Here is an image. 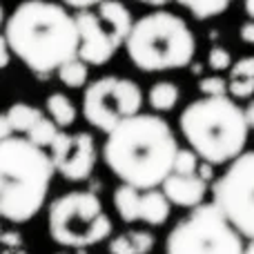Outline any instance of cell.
<instances>
[{"label": "cell", "mask_w": 254, "mask_h": 254, "mask_svg": "<svg viewBox=\"0 0 254 254\" xmlns=\"http://www.w3.org/2000/svg\"><path fill=\"white\" fill-rule=\"evenodd\" d=\"M179 143L170 123L158 114H134L107 131L103 158L110 172L138 190L161 188L174 170Z\"/></svg>", "instance_id": "1"}, {"label": "cell", "mask_w": 254, "mask_h": 254, "mask_svg": "<svg viewBox=\"0 0 254 254\" xmlns=\"http://www.w3.org/2000/svg\"><path fill=\"white\" fill-rule=\"evenodd\" d=\"M9 52L34 74H52L78 56L80 36L76 18L63 4L49 0H27L4 20Z\"/></svg>", "instance_id": "2"}, {"label": "cell", "mask_w": 254, "mask_h": 254, "mask_svg": "<svg viewBox=\"0 0 254 254\" xmlns=\"http://www.w3.org/2000/svg\"><path fill=\"white\" fill-rule=\"evenodd\" d=\"M54 174L49 152L27 136L0 140V219L11 223L34 219L47 203Z\"/></svg>", "instance_id": "3"}, {"label": "cell", "mask_w": 254, "mask_h": 254, "mask_svg": "<svg viewBox=\"0 0 254 254\" xmlns=\"http://www.w3.org/2000/svg\"><path fill=\"white\" fill-rule=\"evenodd\" d=\"M188 145L212 165L232 163L246 152L250 123L246 110L230 96H203L192 101L179 116Z\"/></svg>", "instance_id": "4"}, {"label": "cell", "mask_w": 254, "mask_h": 254, "mask_svg": "<svg viewBox=\"0 0 254 254\" xmlns=\"http://www.w3.org/2000/svg\"><path fill=\"white\" fill-rule=\"evenodd\" d=\"M125 49L140 71H170L188 67L194 61L196 38L181 16L152 11L131 25Z\"/></svg>", "instance_id": "5"}, {"label": "cell", "mask_w": 254, "mask_h": 254, "mask_svg": "<svg viewBox=\"0 0 254 254\" xmlns=\"http://www.w3.org/2000/svg\"><path fill=\"white\" fill-rule=\"evenodd\" d=\"M47 230L58 246L87 250L110 239L114 223L92 190H74L49 203Z\"/></svg>", "instance_id": "6"}, {"label": "cell", "mask_w": 254, "mask_h": 254, "mask_svg": "<svg viewBox=\"0 0 254 254\" xmlns=\"http://www.w3.org/2000/svg\"><path fill=\"white\" fill-rule=\"evenodd\" d=\"M243 237L214 203H201L170 230L165 254H243Z\"/></svg>", "instance_id": "7"}, {"label": "cell", "mask_w": 254, "mask_h": 254, "mask_svg": "<svg viewBox=\"0 0 254 254\" xmlns=\"http://www.w3.org/2000/svg\"><path fill=\"white\" fill-rule=\"evenodd\" d=\"M143 92L131 78L103 76L87 85L83 94V116L94 129L112 131L121 121L138 114Z\"/></svg>", "instance_id": "8"}, {"label": "cell", "mask_w": 254, "mask_h": 254, "mask_svg": "<svg viewBox=\"0 0 254 254\" xmlns=\"http://www.w3.org/2000/svg\"><path fill=\"white\" fill-rule=\"evenodd\" d=\"M212 203L243 239H254V152H243L228 163L212 185Z\"/></svg>", "instance_id": "9"}, {"label": "cell", "mask_w": 254, "mask_h": 254, "mask_svg": "<svg viewBox=\"0 0 254 254\" xmlns=\"http://www.w3.org/2000/svg\"><path fill=\"white\" fill-rule=\"evenodd\" d=\"M56 172L67 181H87L96 167V140L89 131H63L56 136L52 147L47 149Z\"/></svg>", "instance_id": "10"}, {"label": "cell", "mask_w": 254, "mask_h": 254, "mask_svg": "<svg viewBox=\"0 0 254 254\" xmlns=\"http://www.w3.org/2000/svg\"><path fill=\"white\" fill-rule=\"evenodd\" d=\"M114 207L125 223H147L152 228L163 225L172 212V203L163 190H138L125 183L114 190Z\"/></svg>", "instance_id": "11"}, {"label": "cell", "mask_w": 254, "mask_h": 254, "mask_svg": "<svg viewBox=\"0 0 254 254\" xmlns=\"http://www.w3.org/2000/svg\"><path fill=\"white\" fill-rule=\"evenodd\" d=\"M76 27H78L80 36V47H78V58H83L87 65H105L114 58V54L119 52L123 38L103 20L101 16L92 11H78L76 16Z\"/></svg>", "instance_id": "12"}, {"label": "cell", "mask_w": 254, "mask_h": 254, "mask_svg": "<svg viewBox=\"0 0 254 254\" xmlns=\"http://www.w3.org/2000/svg\"><path fill=\"white\" fill-rule=\"evenodd\" d=\"M163 194L167 196V201L176 207H198L207 196V183L201 181L196 174L185 176V174H174L172 172L161 185Z\"/></svg>", "instance_id": "13"}, {"label": "cell", "mask_w": 254, "mask_h": 254, "mask_svg": "<svg viewBox=\"0 0 254 254\" xmlns=\"http://www.w3.org/2000/svg\"><path fill=\"white\" fill-rule=\"evenodd\" d=\"M156 246V239L147 230H129L114 237L107 246L110 254H149Z\"/></svg>", "instance_id": "14"}, {"label": "cell", "mask_w": 254, "mask_h": 254, "mask_svg": "<svg viewBox=\"0 0 254 254\" xmlns=\"http://www.w3.org/2000/svg\"><path fill=\"white\" fill-rule=\"evenodd\" d=\"M98 16H101L125 43L131 31V25H134L129 9H127L121 0H103V2L98 4Z\"/></svg>", "instance_id": "15"}, {"label": "cell", "mask_w": 254, "mask_h": 254, "mask_svg": "<svg viewBox=\"0 0 254 254\" xmlns=\"http://www.w3.org/2000/svg\"><path fill=\"white\" fill-rule=\"evenodd\" d=\"M45 107H47V116L58 127H61V129H65V127H71V125L76 123V116H78V112H76L74 101H71L69 96H65V94H61V92L49 94L47 101H45Z\"/></svg>", "instance_id": "16"}, {"label": "cell", "mask_w": 254, "mask_h": 254, "mask_svg": "<svg viewBox=\"0 0 254 254\" xmlns=\"http://www.w3.org/2000/svg\"><path fill=\"white\" fill-rule=\"evenodd\" d=\"M181 98V89L172 80H158L149 87L147 101L154 112H172Z\"/></svg>", "instance_id": "17"}, {"label": "cell", "mask_w": 254, "mask_h": 254, "mask_svg": "<svg viewBox=\"0 0 254 254\" xmlns=\"http://www.w3.org/2000/svg\"><path fill=\"white\" fill-rule=\"evenodd\" d=\"M7 116H9V121H11L13 131L25 136L45 114L34 105H27V103H13V105L7 110Z\"/></svg>", "instance_id": "18"}, {"label": "cell", "mask_w": 254, "mask_h": 254, "mask_svg": "<svg viewBox=\"0 0 254 254\" xmlns=\"http://www.w3.org/2000/svg\"><path fill=\"white\" fill-rule=\"evenodd\" d=\"M58 78L65 87H71V89H78V87H85L87 85V78H89V65L83 61V58H71L67 61L65 65L58 67Z\"/></svg>", "instance_id": "19"}, {"label": "cell", "mask_w": 254, "mask_h": 254, "mask_svg": "<svg viewBox=\"0 0 254 254\" xmlns=\"http://www.w3.org/2000/svg\"><path fill=\"white\" fill-rule=\"evenodd\" d=\"M174 2L185 7L198 20H207V18H214L219 13H223L232 4V0H174Z\"/></svg>", "instance_id": "20"}, {"label": "cell", "mask_w": 254, "mask_h": 254, "mask_svg": "<svg viewBox=\"0 0 254 254\" xmlns=\"http://www.w3.org/2000/svg\"><path fill=\"white\" fill-rule=\"evenodd\" d=\"M61 134V127H58L56 123H54L49 116H43V119L38 121L34 127H31L29 131H27V138L31 140V143H36L38 147L43 149H49L52 147V143L56 140V136Z\"/></svg>", "instance_id": "21"}, {"label": "cell", "mask_w": 254, "mask_h": 254, "mask_svg": "<svg viewBox=\"0 0 254 254\" xmlns=\"http://www.w3.org/2000/svg\"><path fill=\"white\" fill-rule=\"evenodd\" d=\"M198 163H201V156L194 152L192 147H179L176 152V158H174V174H185V176H192L196 174L198 170Z\"/></svg>", "instance_id": "22"}, {"label": "cell", "mask_w": 254, "mask_h": 254, "mask_svg": "<svg viewBox=\"0 0 254 254\" xmlns=\"http://www.w3.org/2000/svg\"><path fill=\"white\" fill-rule=\"evenodd\" d=\"M228 85L230 80H225L223 76L214 74V76H203L198 80V92L203 96H225L228 94Z\"/></svg>", "instance_id": "23"}, {"label": "cell", "mask_w": 254, "mask_h": 254, "mask_svg": "<svg viewBox=\"0 0 254 254\" xmlns=\"http://www.w3.org/2000/svg\"><path fill=\"white\" fill-rule=\"evenodd\" d=\"M207 65L214 71H225L232 67V56H230V52L225 47H212L210 56H207Z\"/></svg>", "instance_id": "24"}, {"label": "cell", "mask_w": 254, "mask_h": 254, "mask_svg": "<svg viewBox=\"0 0 254 254\" xmlns=\"http://www.w3.org/2000/svg\"><path fill=\"white\" fill-rule=\"evenodd\" d=\"M228 92L232 98H250L254 94V78H230Z\"/></svg>", "instance_id": "25"}, {"label": "cell", "mask_w": 254, "mask_h": 254, "mask_svg": "<svg viewBox=\"0 0 254 254\" xmlns=\"http://www.w3.org/2000/svg\"><path fill=\"white\" fill-rule=\"evenodd\" d=\"M230 78H254V56L239 58L230 67Z\"/></svg>", "instance_id": "26"}, {"label": "cell", "mask_w": 254, "mask_h": 254, "mask_svg": "<svg viewBox=\"0 0 254 254\" xmlns=\"http://www.w3.org/2000/svg\"><path fill=\"white\" fill-rule=\"evenodd\" d=\"M4 27V9L0 4V29ZM11 61V52H9V45H7V38H4V31H0V69L9 65Z\"/></svg>", "instance_id": "27"}, {"label": "cell", "mask_w": 254, "mask_h": 254, "mask_svg": "<svg viewBox=\"0 0 254 254\" xmlns=\"http://www.w3.org/2000/svg\"><path fill=\"white\" fill-rule=\"evenodd\" d=\"M196 176H198L201 181H205L207 185H210L212 181H214V165H212V163H207V161H201V163H198Z\"/></svg>", "instance_id": "28"}, {"label": "cell", "mask_w": 254, "mask_h": 254, "mask_svg": "<svg viewBox=\"0 0 254 254\" xmlns=\"http://www.w3.org/2000/svg\"><path fill=\"white\" fill-rule=\"evenodd\" d=\"M101 2L103 0H63V4H67L71 9H78V11H85L89 7H98Z\"/></svg>", "instance_id": "29"}, {"label": "cell", "mask_w": 254, "mask_h": 254, "mask_svg": "<svg viewBox=\"0 0 254 254\" xmlns=\"http://www.w3.org/2000/svg\"><path fill=\"white\" fill-rule=\"evenodd\" d=\"M13 134H16V131H13V127H11V121H9L7 112H2V114H0V140L9 138V136H13Z\"/></svg>", "instance_id": "30"}, {"label": "cell", "mask_w": 254, "mask_h": 254, "mask_svg": "<svg viewBox=\"0 0 254 254\" xmlns=\"http://www.w3.org/2000/svg\"><path fill=\"white\" fill-rule=\"evenodd\" d=\"M20 234L18 232H2V239H0V246H7V248H20L22 241H20Z\"/></svg>", "instance_id": "31"}, {"label": "cell", "mask_w": 254, "mask_h": 254, "mask_svg": "<svg viewBox=\"0 0 254 254\" xmlns=\"http://www.w3.org/2000/svg\"><path fill=\"white\" fill-rule=\"evenodd\" d=\"M241 40L248 45H254V20L241 25Z\"/></svg>", "instance_id": "32"}, {"label": "cell", "mask_w": 254, "mask_h": 254, "mask_svg": "<svg viewBox=\"0 0 254 254\" xmlns=\"http://www.w3.org/2000/svg\"><path fill=\"white\" fill-rule=\"evenodd\" d=\"M246 114H248V123H250V129H254V101L250 103V107L246 110Z\"/></svg>", "instance_id": "33"}, {"label": "cell", "mask_w": 254, "mask_h": 254, "mask_svg": "<svg viewBox=\"0 0 254 254\" xmlns=\"http://www.w3.org/2000/svg\"><path fill=\"white\" fill-rule=\"evenodd\" d=\"M243 7H246V13H248V16H250L252 20H254V0H246V2H243Z\"/></svg>", "instance_id": "34"}, {"label": "cell", "mask_w": 254, "mask_h": 254, "mask_svg": "<svg viewBox=\"0 0 254 254\" xmlns=\"http://www.w3.org/2000/svg\"><path fill=\"white\" fill-rule=\"evenodd\" d=\"M136 2H143V4H152V7H163L167 0H136Z\"/></svg>", "instance_id": "35"}, {"label": "cell", "mask_w": 254, "mask_h": 254, "mask_svg": "<svg viewBox=\"0 0 254 254\" xmlns=\"http://www.w3.org/2000/svg\"><path fill=\"white\" fill-rule=\"evenodd\" d=\"M243 254H254V239H250V243L243 248Z\"/></svg>", "instance_id": "36"}, {"label": "cell", "mask_w": 254, "mask_h": 254, "mask_svg": "<svg viewBox=\"0 0 254 254\" xmlns=\"http://www.w3.org/2000/svg\"><path fill=\"white\" fill-rule=\"evenodd\" d=\"M192 71H194V74H201L203 67H201V65H194V67H192Z\"/></svg>", "instance_id": "37"}, {"label": "cell", "mask_w": 254, "mask_h": 254, "mask_svg": "<svg viewBox=\"0 0 254 254\" xmlns=\"http://www.w3.org/2000/svg\"><path fill=\"white\" fill-rule=\"evenodd\" d=\"M58 254H71V252H58ZM76 254H85L83 250H76Z\"/></svg>", "instance_id": "38"}, {"label": "cell", "mask_w": 254, "mask_h": 254, "mask_svg": "<svg viewBox=\"0 0 254 254\" xmlns=\"http://www.w3.org/2000/svg\"><path fill=\"white\" fill-rule=\"evenodd\" d=\"M0 239H2V228H0Z\"/></svg>", "instance_id": "39"}]
</instances>
